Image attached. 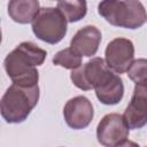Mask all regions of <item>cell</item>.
Returning <instances> with one entry per match:
<instances>
[{
    "instance_id": "8",
    "label": "cell",
    "mask_w": 147,
    "mask_h": 147,
    "mask_svg": "<svg viewBox=\"0 0 147 147\" xmlns=\"http://www.w3.org/2000/svg\"><path fill=\"white\" fill-rule=\"evenodd\" d=\"M63 116L69 127L74 130L85 129L91 124L94 116L92 102L84 95L75 96L64 105Z\"/></svg>"
},
{
    "instance_id": "7",
    "label": "cell",
    "mask_w": 147,
    "mask_h": 147,
    "mask_svg": "<svg viewBox=\"0 0 147 147\" xmlns=\"http://www.w3.org/2000/svg\"><path fill=\"white\" fill-rule=\"evenodd\" d=\"M134 46L130 39L115 38L106 47L105 61L108 68L116 74H124L134 61Z\"/></svg>"
},
{
    "instance_id": "15",
    "label": "cell",
    "mask_w": 147,
    "mask_h": 147,
    "mask_svg": "<svg viewBox=\"0 0 147 147\" xmlns=\"http://www.w3.org/2000/svg\"><path fill=\"white\" fill-rule=\"evenodd\" d=\"M126 72L136 85L147 86V59L134 60Z\"/></svg>"
},
{
    "instance_id": "5",
    "label": "cell",
    "mask_w": 147,
    "mask_h": 147,
    "mask_svg": "<svg viewBox=\"0 0 147 147\" xmlns=\"http://www.w3.org/2000/svg\"><path fill=\"white\" fill-rule=\"evenodd\" d=\"M129 126L123 117L117 113H110L102 117L96 126L98 141L103 147H116L127 140Z\"/></svg>"
},
{
    "instance_id": "11",
    "label": "cell",
    "mask_w": 147,
    "mask_h": 147,
    "mask_svg": "<svg viewBox=\"0 0 147 147\" xmlns=\"http://www.w3.org/2000/svg\"><path fill=\"white\" fill-rule=\"evenodd\" d=\"M99 101L107 106L117 105L124 95V84L122 78L111 70L103 78V80L94 88Z\"/></svg>"
},
{
    "instance_id": "1",
    "label": "cell",
    "mask_w": 147,
    "mask_h": 147,
    "mask_svg": "<svg viewBox=\"0 0 147 147\" xmlns=\"http://www.w3.org/2000/svg\"><path fill=\"white\" fill-rule=\"evenodd\" d=\"M46 56L45 49L31 41H23L6 56L3 68L13 84L23 87L37 86L39 72L36 67L41 65Z\"/></svg>"
},
{
    "instance_id": "4",
    "label": "cell",
    "mask_w": 147,
    "mask_h": 147,
    "mask_svg": "<svg viewBox=\"0 0 147 147\" xmlns=\"http://www.w3.org/2000/svg\"><path fill=\"white\" fill-rule=\"evenodd\" d=\"M67 23L64 15L57 7H44L40 8L32 22V32L38 39L55 45L67 34Z\"/></svg>"
},
{
    "instance_id": "13",
    "label": "cell",
    "mask_w": 147,
    "mask_h": 147,
    "mask_svg": "<svg viewBox=\"0 0 147 147\" xmlns=\"http://www.w3.org/2000/svg\"><path fill=\"white\" fill-rule=\"evenodd\" d=\"M56 6L64 15L67 22L69 23H75L80 21L83 17H85L87 13V3L86 1H82V0H74V1L63 0V1H59Z\"/></svg>"
},
{
    "instance_id": "3",
    "label": "cell",
    "mask_w": 147,
    "mask_h": 147,
    "mask_svg": "<svg viewBox=\"0 0 147 147\" xmlns=\"http://www.w3.org/2000/svg\"><path fill=\"white\" fill-rule=\"evenodd\" d=\"M98 13L114 26L138 29L147 22V13L140 1L105 0L98 6Z\"/></svg>"
},
{
    "instance_id": "2",
    "label": "cell",
    "mask_w": 147,
    "mask_h": 147,
    "mask_svg": "<svg viewBox=\"0 0 147 147\" xmlns=\"http://www.w3.org/2000/svg\"><path fill=\"white\" fill-rule=\"evenodd\" d=\"M39 101V86L23 87L11 84L0 102L2 118L9 124L24 122Z\"/></svg>"
},
{
    "instance_id": "14",
    "label": "cell",
    "mask_w": 147,
    "mask_h": 147,
    "mask_svg": "<svg viewBox=\"0 0 147 147\" xmlns=\"http://www.w3.org/2000/svg\"><path fill=\"white\" fill-rule=\"evenodd\" d=\"M53 63L64 69L76 70L82 65V55L78 54L74 48L68 47L57 52L53 57Z\"/></svg>"
},
{
    "instance_id": "9",
    "label": "cell",
    "mask_w": 147,
    "mask_h": 147,
    "mask_svg": "<svg viewBox=\"0 0 147 147\" xmlns=\"http://www.w3.org/2000/svg\"><path fill=\"white\" fill-rule=\"evenodd\" d=\"M123 117L129 129H141L147 124V86H134L132 98Z\"/></svg>"
},
{
    "instance_id": "10",
    "label": "cell",
    "mask_w": 147,
    "mask_h": 147,
    "mask_svg": "<svg viewBox=\"0 0 147 147\" xmlns=\"http://www.w3.org/2000/svg\"><path fill=\"white\" fill-rule=\"evenodd\" d=\"M101 42V31L94 25L79 29L70 41V47L82 56L91 57L96 54Z\"/></svg>"
},
{
    "instance_id": "16",
    "label": "cell",
    "mask_w": 147,
    "mask_h": 147,
    "mask_svg": "<svg viewBox=\"0 0 147 147\" xmlns=\"http://www.w3.org/2000/svg\"><path fill=\"white\" fill-rule=\"evenodd\" d=\"M116 147H140L137 142H134V141H131V140H125L124 142H122V144H119L118 146H116Z\"/></svg>"
},
{
    "instance_id": "12",
    "label": "cell",
    "mask_w": 147,
    "mask_h": 147,
    "mask_svg": "<svg viewBox=\"0 0 147 147\" xmlns=\"http://www.w3.org/2000/svg\"><path fill=\"white\" fill-rule=\"evenodd\" d=\"M40 10L38 0H11L8 3L9 17L20 24L32 23Z\"/></svg>"
},
{
    "instance_id": "6",
    "label": "cell",
    "mask_w": 147,
    "mask_h": 147,
    "mask_svg": "<svg viewBox=\"0 0 147 147\" xmlns=\"http://www.w3.org/2000/svg\"><path fill=\"white\" fill-rule=\"evenodd\" d=\"M110 69L102 57H92L78 69L72 70L70 79L76 87L83 91L94 90L108 75Z\"/></svg>"
}]
</instances>
